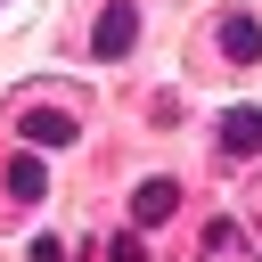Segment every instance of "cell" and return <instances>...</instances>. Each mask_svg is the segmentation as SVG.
I'll list each match as a JSON object with an SVG mask.
<instances>
[{
	"instance_id": "1",
	"label": "cell",
	"mask_w": 262,
	"mask_h": 262,
	"mask_svg": "<svg viewBox=\"0 0 262 262\" xmlns=\"http://www.w3.org/2000/svg\"><path fill=\"white\" fill-rule=\"evenodd\" d=\"M131 41H139V8H131V0H106V8H98V33H90V49H98V57H123Z\"/></svg>"
},
{
	"instance_id": "4",
	"label": "cell",
	"mask_w": 262,
	"mask_h": 262,
	"mask_svg": "<svg viewBox=\"0 0 262 262\" xmlns=\"http://www.w3.org/2000/svg\"><path fill=\"white\" fill-rule=\"evenodd\" d=\"M0 188H8L16 205H33V196L49 188V164H41V147H33V156H8V172H0Z\"/></svg>"
},
{
	"instance_id": "2",
	"label": "cell",
	"mask_w": 262,
	"mask_h": 262,
	"mask_svg": "<svg viewBox=\"0 0 262 262\" xmlns=\"http://www.w3.org/2000/svg\"><path fill=\"white\" fill-rule=\"evenodd\" d=\"M25 147H41V156H49V147H74V115H66V106H33V115H25Z\"/></svg>"
},
{
	"instance_id": "8",
	"label": "cell",
	"mask_w": 262,
	"mask_h": 262,
	"mask_svg": "<svg viewBox=\"0 0 262 262\" xmlns=\"http://www.w3.org/2000/svg\"><path fill=\"white\" fill-rule=\"evenodd\" d=\"M33 262H66V237H41V246H33Z\"/></svg>"
},
{
	"instance_id": "6",
	"label": "cell",
	"mask_w": 262,
	"mask_h": 262,
	"mask_svg": "<svg viewBox=\"0 0 262 262\" xmlns=\"http://www.w3.org/2000/svg\"><path fill=\"white\" fill-rule=\"evenodd\" d=\"M221 57L229 66H262V25L254 16H221Z\"/></svg>"
},
{
	"instance_id": "3",
	"label": "cell",
	"mask_w": 262,
	"mask_h": 262,
	"mask_svg": "<svg viewBox=\"0 0 262 262\" xmlns=\"http://www.w3.org/2000/svg\"><path fill=\"white\" fill-rule=\"evenodd\" d=\"M221 156H262V106H229L221 115Z\"/></svg>"
},
{
	"instance_id": "7",
	"label": "cell",
	"mask_w": 262,
	"mask_h": 262,
	"mask_svg": "<svg viewBox=\"0 0 262 262\" xmlns=\"http://www.w3.org/2000/svg\"><path fill=\"white\" fill-rule=\"evenodd\" d=\"M106 262H147V246H139L131 229H115V246H106Z\"/></svg>"
},
{
	"instance_id": "5",
	"label": "cell",
	"mask_w": 262,
	"mask_h": 262,
	"mask_svg": "<svg viewBox=\"0 0 262 262\" xmlns=\"http://www.w3.org/2000/svg\"><path fill=\"white\" fill-rule=\"evenodd\" d=\"M172 205H180V180H139L131 221H139V229H156V221H172Z\"/></svg>"
}]
</instances>
